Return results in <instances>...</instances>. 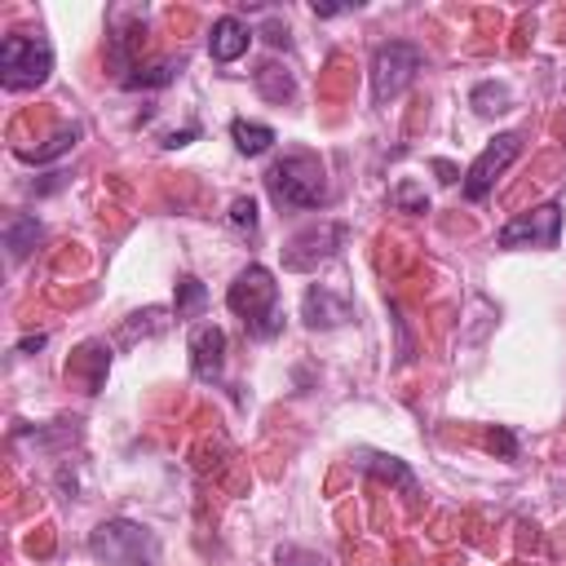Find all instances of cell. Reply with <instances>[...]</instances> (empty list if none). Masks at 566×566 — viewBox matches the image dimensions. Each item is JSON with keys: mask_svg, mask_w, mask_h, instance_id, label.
I'll use <instances>...</instances> for the list:
<instances>
[{"mask_svg": "<svg viewBox=\"0 0 566 566\" xmlns=\"http://www.w3.org/2000/svg\"><path fill=\"white\" fill-rule=\"evenodd\" d=\"M88 553L106 566H155L159 557V539L155 531H146L142 522L128 517H111L88 535Z\"/></svg>", "mask_w": 566, "mask_h": 566, "instance_id": "3", "label": "cell"}, {"mask_svg": "<svg viewBox=\"0 0 566 566\" xmlns=\"http://www.w3.org/2000/svg\"><path fill=\"white\" fill-rule=\"evenodd\" d=\"M274 562L279 566H327V557L323 553H310V548H279Z\"/></svg>", "mask_w": 566, "mask_h": 566, "instance_id": "22", "label": "cell"}, {"mask_svg": "<svg viewBox=\"0 0 566 566\" xmlns=\"http://www.w3.org/2000/svg\"><path fill=\"white\" fill-rule=\"evenodd\" d=\"M389 203H394L398 212H429V195H424L420 181H398V186L389 190Z\"/></svg>", "mask_w": 566, "mask_h": 566, "instance_id": "17", "label": "cell"}, {"mask_svg": "<svg viewBox=\"0 0 566 566\" xmlns=\"http://www.w3.org/2000/svg\"><path fill=\"white\" fill-rule=\"evenodd\" d=\"M230 137H234L239 155H261V150H270L274 128H270V124H252V119H234V124H230Z\"/></svg>", "mask_w": 566, "mask_h": 566, "instance_id": "13", "label": "cell"}, {"mask_svg": "<svg viewBox=\"0 0 566 566\" xmlns=\"http://www.w3.org/2000/svg\"><path fill=\"white\" fill-rule=\"evenodd\" d=\"M190 367H195V376L208 380V385L221 376V367H226V332H221L217 323H199V327L190 332Z\"/></svg>", "mask_w": 566, "mask_h": 566, "instance_id": "9", "label": "cell"}, {"mask_svg": "<svg viewBox=\"0 0 566 566\" xmlns=\"http://www.w3.org/2000/svg\"><path fill=\"white\" fill-rule=\"evenodd\" d=\"M473 111H478V115H500V111H509V84H478V88H473Z\"/></svg>", "mask_w": 566, "mask_h": 566, "instance_id": "19", "label": "cell"}, {"mask_svg": "<svg viewBox=\"0 0 566 566\" xmlns=\"http://www.w3.org/2000/svg\"><path fill=\"white\" fill-rule=\"evenodd\" d=\"M495 447H500V455H513V451H517L513 433H504V429H500V433H491V451H495Z\"/></svg>", "mask_w": 566, "mask_h": 566, "instance_id": "23", "label": "cell"}, {"mask_svg": "<svg viewBox=\"0 0 566 566\" xmlns=\"http://www.w3.org/2000/svg\"><path fill=\"white\" fill-rule=\"evenodd\" d=\"M177 75V66L172 62H155V66H137L133 75H124V88H159V84H168Z\"/></svg>", "mask_w": 566, "mask_h": 566, "instance_id": "18", "label": "cell"}, {"mask_svg": "<svg viewBox=\"0 0 566 566\" xmlns=\"http://www.w3.org/2000/svg\"><path fill=\"white\" fill-rule=\"evenodd\" d=\"M40 239H44V226H40L31 212H13V217L4 221V248H9V261H22Z\"/></svg>", "mask_w": 566, "mask_h": 566, "instance_id": "12", "label": "cell"}, {"mask_svg": "<svg viewBox=\"0 0 566 566\" xmlns=\"http://www.w3.org/2000/svg\"><path fill=\"white\" fill-rule=\"evenodd\" d=\"M345 226L340 221H318V226H310V230H301V234H292L287 239V248H283V270H296V274H305V270H318L323 261H332L336 256V248L345 243Z\"/></svg>", "mask_w": 566, "mask_h": 566, "instance_id": "7", "label": "cell"}, {"mask_svg": "<svg viewBox=\"0 0 566 566\" xmlns=\"http://www.w3.org/2000/svg\"><path fill=\"white\" fill-rule=\"evenodd\" d=\"M363 469H367V473H380V478L398 482L407 495H416V478H411V469H407L402 460H394V455H363Z\"/></svg>", "mask_w": 566, "mask_h": 566, "instance_id": "15", "label": "cell"}, {"mask_svg": "<svg viewBox=\"0 0 566 566\" xmlns=\"http://www.w3.org/2000/svg\"><path fill=\"white\" fill-rule=\"evenodd\" d=\"M226 305L243 318L248 336H256V340H270L283 327V318H279V283H274V274L265 265H243L234 274V283H230V292H226Z\"/></svg>", "mask_w": 566, "mask_h": 566, "instance_id": "2", "label": "cell"}, {"mask_svg": "<svg viewBox=\"0 0 566 566\" xmlns=\"http://www.w3.org/2000/svg\"><path fill=\"white\" fill-rule=\"evenodd\" d=\"M256 88H261L265 102H287V97H292V75H287L283 66L265 62V66L256 71Z\"/></svg>", "mask_w": 566, "mask_h": 566, "instance_id": "16", "label": "cell"}, {"mask_svg": "<svg viewBox=\"0 0 566 566\" xmlns=\"http://www.w3.org/2000/svg\"><path fill=\"white\" fill-rule=\"evenodd\" d=\"M230 226H234L239 234H256V199L239 195V199L230 203Z\"/></svg>", "mask_w": 566, "mask_h": 566, "instance_id": "21", "label": "cell"}, {"mask_svg": "<svg viewBox=\"0 0 566 566\" xmlns=\"http://www.w3.org/2000/svg\"><path fill=\"white\" fill-rule=\"evenodd\" d=\"M517 155H522V137H517V133H500V137L473 159V168H469V177H464V199H469V203H482V199L491 195V186L500 181V172H504Z\"/></svg>", "mask_w": 566, "mask_h": 566, "instance_id": "8", "label": "cell"}, {"mask_svg": "<svg viewBox=\"0 0 566 566\" xmlns=\"http://www.w3.org/2000/svg\"><path fill=\"white\" fill-rule=\"evenodd\" d=\"M420 66H424V49L420 44H407V40L380 44L376 57H371V102L389 106L394 97H402Z\"/></svg>", "mask_w": 566, "mask_h": 566, "instance_id": "5", "label": "cell"}, {"mask_svg": "<svg viewBox=\"0 0 566 566\" xmlns=\"http://www.w3.org/2000/svg\"><path fill=\"white\" fill-rule=\"evenodd\" d=\"M53 71V44L44 35H27V31H13L0 40V84L9 93H27V88H40Z\"/></svg>", "mask_w": 566, "mask_h": 566, "instance_id": "4", "label": "cell"}, {"mask_svg": "<svg viewBox=\"0 0 566 566\" xmlns=\"http://www.w3.org/2000/svg\"><path fill=\"white\" fill-rule=\"evenodd\" d=\"M248 44H252V27L239 18V13H221L217 22H212V31H208V53H212V62H239L243 53H248Z\"/></svg>", "mask_w": 566, "mask_h": 566, "instance_id": "10", "label": "cell"}, {"mask_svg": "<svg viewBox=\"0 0 566 566\" xmlns=\"http://www.w3.org/2000/svg\"><path fill=\"white\" fill-rule=\"evenodd\" d=\"M301 318H305L310 327H336V323H345V318H349V301H345V296H336L332 287L314 283V287L301 296Z\"/></svg>", "mask_w": 566, "mask_h": 566, "instance_id": "11", "label": "cell"}, {"mask_svg": "<svg viewBox=\"0 0 566 566\" xmlns=\"http://www.w3.org/2000/svg\"><path fill=\"white\" fill-rule=\"evenodd\" d=\"M203 305H208V287H203L199 279L181 274V279H177V301H172V314H177V318H199V314H203Z\"/></svg>", "mask_w": 566, "mask_h": 566, "instance_id": "14", "label": "cell"}, {"mask_svg": "<svg viewBox=\"0 0 566 566\" xmlns=\"http://www.w3.org/2000/svg\"><path fill=\"white\" fill-rule=\"evenodd\" d=\"M40 345H44V332H35V336H27V340H22L18 349H22V354H31V349H40Z\"/></svg>", "mask_w": 566, "mask_h": 566, "instance_id": "25", "label": "cell"}, {"mask_svg": "<svg viewBox=\"0 0 566 566\" xmlns=\"http://www.w3.org/2000/svg\"><path fill=\"white\" fill-rule=\"evenodd\" d=\"M265 190H270V199H274L283 212H314V208H323V203L332 199V190H327V168H323V159L310 155V150H292V155L274 159L270 172H265Z\"/></svg>", "mask_w": 566, "mask_h": 566, "instance_id": "1", "label": "cell"}, {"mask_svg": "<svg viewBox=\"0 0 566 566\" xmlns=\"http://www.w3.org/2000/svg\"><path fill=\"white\" fill-rule=\"evenodd\" d=\"M195 133H199L195 124H190V128H181V133H168V137H164V146H168V150H177V146H186V142H190Z\"/></svg>", "mask_w": 566, "mask_h": 566, "instance_id": "24", "label": "cell"}, {"mask_svg": "<svg viewBox=\"0 0 566 566\" xmlns=\"http://www.w3.org/2000/svg\"><path fill=\"white\" fill-rule=\"evenodd\" d=\"M557 239H562V203H539L531 212H517L495 234L500 248H557Z\"/></svg>", "mask_w": 566, "mask_h": 566, "instance_id": "6", "label": "cell"}, {"mask_svg": "<svg viewBox=\"0 0 566 566\" xmlns=\"http://www.w3.org/2000/svg\"><path fill=\"white\" fill-rule=\"evenodd\" d=\"M75 137H80V128H62L49 146H40V150H18V159H27V164H49L53 155H62V150H71L75 146Z\"/></svg>", "mask_w": 566, "mask_h": 566, "instance_id": "20", "label": "cell"}]
</instances>
